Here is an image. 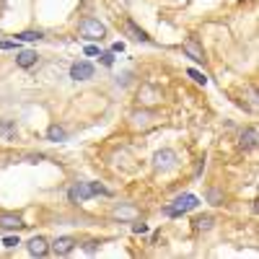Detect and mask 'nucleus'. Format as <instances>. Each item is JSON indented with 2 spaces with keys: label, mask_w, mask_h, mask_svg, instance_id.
I'll return each mask as SVG.
<instances>
[{
  "label": "nucleus",
  "mask_w": 259,
  "mask_h": 259,
  "mask_svg": "<svg viewBox=\"0 0 259 259\" xmlns=\"http://www.w3.org/2000/svg\"><path fill=\"white\" fill-rule=\"evenodd\" d=\"M21 226H24V223H21L18 215H13V212H3V215H0V228L16 231V228H21Z\"/></svg>",
  "instance_id": "9"
},
{
  "label": "nucleus",
  "mask_w": 259,
  "mask_h": 259,
  "mask_svg": "<svg viewBox=\"0 0 259 259\" xmlns=\"http://www.w3.org/2000/svg\"><path fill=\"white\" fill-rule=\"evenodd\" d=\"M52 249H55L57 256H65V254H70L75 249V239H73V236H60V239L52 244Z\"/></svg>",
  "instance_id": "5"
},
{
  "label": "nucleus",
  "mask_w": 259,
  "mask_h": 259,
  "mask_svg": "<svg viewBox=\"0 0 259 259\" xmlns=\"http://www.w3.org/2000/svg\"><path fill=\"white\" fill-rule=\"evenodd\" d=\"M26 249H29V254L31 256H45L47 251H50V244L41 239V236H34V239L26 244Z\"/></svg>",
  "instance_id": "6"
},
{
  "label": "nucleus",
  "mask_w": 259,
  "mask_h": 259,
  "mask_svg": "<svg viewBox=\"0 0 259 259\" xmlns=\"http://www.w3.org/2000/svg\"><path fill=\"white\" fill-rule=\"evenodd\" d=\"M3 244H6L8 249H13V246H16V244H21V241H18V236H6V241H3Z\"/></svg>",
  "instance_id": "21"
},
{
  "label": "nucleus",
  "mask_w": 259,
  "mask_h": 259,
  "mask_svg": "<svg viewBox=\"0 0 259 259\" xmlns=\"http://www.w3.org/2000/svg\"><path fill=\"white\" fill-rule=\"evenodd\" d=\"M184 52H187V57H192L194 62H205V52H202V47H200L194 39H187V41H184Z\"/></svg>",
  "instance_id": "7"
},
{
  "label": "nucleus",
  "mask_w": 259,
  "mask_h": 259,
  "mask_svg": "<svg viewBox=\"0 0 259 259\" xmlns=\"http://www.w3.org/2000/svg\"><path fill=\"white\" fill-rule=\"evenodd\" d=\"M101 57V62L106 65V68H112V65H114V55L112 52H104V55H99Z\"/></svg>",
  "instance_id": "20"
},
{
  "label": "nucleus",
  "mask_w": 259,
  "mask_h": 259,
  "mask_svg": "<svg viewBox=\"0 0 259 259\" xmlns=\"http://www.w3.org/2000/svg\"><path fill=\"white\" fill-rule=\"evenodd\" d=\"M200 205V200L194 197V194H182V197H177L174 202H171L166 207V215H182V212H189Z\"/></svg>",
  "instance_id": "2"
},
{
  "label": "nucleus",
  "mask_w": 259,
  "mask_h": 259,
  "mask_svg": "<svg viewBox=\"0 0 259 259\" xmlns=\"http://www.w3.org/2000/svg\"><path fill=\"white\" fill-rule=\"evenodd\" d=\"M153 166L158 168V171H171L177 166V153L171 148H163V150H158V153L153 156Z\"/></svg>",
  "instance_id": "3"
},
{
  "label": "nucleus",
  "mask_w": 259,
  "mask_h": 259,
  "mask_svg": "<svg viewBox=\"0 0 259 259\" xmlns=\"http://www.w3.org/2000/svg\"><path fill=\"white\" fill-rule=\"evenodd\" d=\"M78 31H80L83 39H89V41H101L106 36V26L101 24L99 18H83L78 24Z\"/></svg>",
  "instance_id": "1"
},
{
  "label": "nucleus",
  "mask_w": 259,
  "mask_h": 259,
  "mask_svg": "<svg viewBox=\"0 0 259 259\" xmlns=\"http://www.w3.org/2000/svg\"><path fill=\"white\" fill-rule=\"evenodd\" d=\"M114 215H117V218H135L138 210H135L133 205H124V207H117V210H114Z\"/></svg>",
  "instance_id": "16"
},
{
  "label": "nucleus",
  "mask_w": 259,
  "mask_h": 259,
  "mask_svg": "<svg viewBox=\"0 0 259 259\" xmlns=\"http://www.w3.org/2000/svg\"><path fill=\"white\" fill-rule=\"evenodd\" d=\"M122 50H124V45H122V41H117V45L112 47V52H122Z\"/></svg>",
  "instance_id": "25"
},
{
  "label": "nucleus",
  "mask_w": 259,
  "mask_h": 259,
  "mask_svg": "<svg viewBox=\"0 0 259 259\" xmlns=\"http://www.w3.org/2000/svg\"><path fill=\"white\" fill-rule=\"evenodd\" d=\"M70 78H73V80H89V78H94V65H91V62H85V60L73 62Z\"/></svg>",
  "instance_id": "4"
},
{
  "label": "nucleus",
  "mask_w": 259,
  "mask_h": 259,
  "mask_svg": "<svg viewBox=\"0 0 259 259\" xmlns=\"http://www.w3.org/2000/svg\"><path fill=\"white\" fill-rule=\"evenodd\" d=\"M133 231H135V233H145V231H148V226H143V223H135V226H133Z\"/></svg>",
  "instance_id": "24"
},
{
  "label": "nucleus",
  "mask_w": 259,
  "mask_h": 259,
  "mask_svg": "<svg viewBox=\"0 0 259 259\" xmlns=\"http://www.w3.org/2000/svg\"><path fill=\"white\" fill-rule=\"evenodd\" d=\"M18 50V45H16V41H0V50Z\"/></svg>",
  "instance_id": "23"
},
{
  "label": "nucleus",
  "mask_w": 259,
  "mask_h": 259,
  "mask_svg": "<svg viewBox=\"0 0 259 259\" xmlns=\"http://www.w3.org/2000/svg\"><path fill=\"white\" fill-rule=\"evenodd\" d=\"M89 197H94V189H91V184H85V182L70 189V200H89Z\"/></svg>",
  "instance_id": "10"
},
{
  "label": "nucleus",
  "mask_w": 259,
  "mask_h": 259,
  "mask_svg": "<svg viewBox=\"0 0 259 259\" xmlns=\"http://www.w3.org/2000/svg\"><path fill=\"white\" fill-rule=\"evenodd\" d=\"M36 60H39V55L34 50H21L16 55V65H18V68H31V65H36Z\"/></svg>",
  "instance_id": "8"
},
{
  "label": "nucleus",
  "mask_w": 259,
  "mask_h": 259,
  "mask_svg": "<svg viewBox=\"0 0 259 259\" xmlns=\"http://www.w3.org/2000/svg\"><path fill=\"white\" fill-rule=\"evenodd\" d=\"M187 73H189V78H192V80H197V83H202V85L207 83L205 73H200V70H187Z\"/></svg>",
  "instance_id": "19"
},
{
  "label": "nucleus",
  "mask_w": 259,
  "mask_h": 259,
  "mask_svg": "<svg viewBox=\"0 0 259 259\" xmlns=\"http://www.w3.org/2000/svg\"><path fill=\"white\" fill-rule=\"evenodd\" d=\"M47 138H50L52 143H62L65 138H68V133H65V127H60V124H52V127L47 130Z\"/></svg>",
  "instance_id": "12"
},
{
  "label": "nucleus",
  "mask_w": 259,
  "mask_h": 259,
  "mask_svg": "<svg viewBox=\"0 0 259 259\" xmlns=\"http://www.w3.org/2000/svg\"><path fill=\"white\" fill-rule=\"evenodd\" d=\"M207 200H210L212 205H223V197H221L218 189H210V192H207Z\"/></svg>",
  "instance_id": "18"
},
{
  "label": "nucleus",
  "mask_w": 259,
  "mask_h": 259,
  "mask_svg": "<svg viewBox=\"0 0 259 259\" xmlns=\"http://www.w3.org/2000/svg\"><path fill=\"white\" fill-rule=\"evenodd\" d=\"M212 226H215L212 215H202V218H197V221H194V228H197V231H210Z\"/></svg>",
  "instance_id": "15"
},
{
  "label": "nucleus",
  "mask_w": 259,
  "mask_h": 259,
  "mask_svg": "<svg viewBox=\"0 0 259 259\" xmlns=\"http://www.w3.org/2000/svg\"><path fill=\"white\" fill-rule=\"evenodd\" d=\"M241 148L244 150H254L256 148V127H249L246 133L241 135Z\"/></svg>",
  "instance_id": "11"
},
{
  "label": "nucleus",
  "mask_w": 259,
  "mask_h": 259,
  "mask_svg": "<svg viewBox=\"0 0 259 259\" xmlns=\"http://www.w3.org/2000/svg\"><path fill=\"white\" fill-rule=\"evenodd\" d=\"M150 119H153V114H150V112H135L133 114V124L135 127H148Z\"/></svg>",
  "instance_id": "14"
},
{
  "label": "nucleus",
  "mask_w": 259,
  "mask_h": 259,
  "mask_svg": "<svg viewBox=\"0 0 259 259\" xmlns=\"http://www.w3.org/2000/svg\"><path fill=\"white\" fill-rule=\"evenodd\" d=\"M127 31L133 34V39H135V41H150V36H148L143 29H138V26L133 24V21H127Z\"/></svg>",
  "instance_id": "13"
},
{
  "label": "nucleus",
  "mask_w": 259,
  "mask_h": 259,
  "mask_svg": "<svg viewBox=\"0 0 259 259\" xmlns=\"http://www.w3.org/2000/svg\"><path fill=\"white\" fill-rule=\"evenodd\" d=\"M85 55H89V57H96V55H101V52H99L96 45H89V47H85Z\"/></svg>",
  "instance_id": "22"
},
{
  "label": "nucleus",
  "mask_w": 259,
  "mask_h": 259,
  "mask_svg": "<svg viewBox=\"0 0 259 259\" xmlns=\"http://www.w3.org/2000/svg\"><path fill=\"white\" fill-rule=\"evenodd\" d=\"M18 39H21V41H39L41 34H39V31H24V34H18Z\"/></svg>",
  "instance_id": "17"
}]
</instances>
